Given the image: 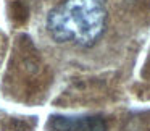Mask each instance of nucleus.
Segmentation results:
<instances>
[{
	"label": "nucleus",
	"mask_w": 150,
	"mask_h": 131,
	"mask_svg": "<svg viewBox=\"0 0 150 131\" xmlns=\"http://www.w3.org/2000/svg\"><path fill=\"white\" fill-rule=\"evenodd\" d=\"M49 131H107V121L98 115L69 117L52 115L47 121Z\"/></svg>",
	"instance_id": "obj_2"
},
{
	"label": "nucleus",
	"mask_w": 150,
	"mask_h": 131,
	"mask_svg": "<svg viewBox=\"0 0 150 131\" xmlns=\"http://www.w3.org/2000/svg\"><path fill=\"white\" fill-rule=\"evenodd\" d=\"M107 0H65L49 11L45 28L55 42L95 46L107 29Z\"/></svg>",
	"instance_id": "obj_1"
}]
</instances>
